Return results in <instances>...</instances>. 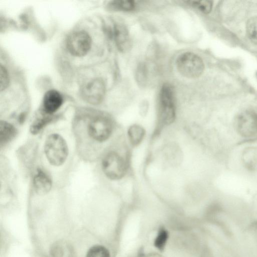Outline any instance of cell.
<instances>
[{
  "instance_id": "9c48e42d",
  "label": "cell",
  "mask_w": 257,
  "mask_h": 257,
  "mask_svg": "<svg viewBox=\"0 0 257 257\" xmlns=\"http://www.w3.org/2000/svg\"><path fill=\"white\" fill-rule=\"evenodd\" d=\"M106 33L113 39L118 49L123 52L127 51L131 47L130 35L126 27L122 23H114L106 28Z\"/></svg>"
},
{
  "instance_id": "277c9868",
  "label": "cell",
  "mask_w": 257,
  "mask_h": 257,
  "mask_svg": "<svg viewBox=\"0 0 257 257\" xmlns=\"http://www.w3.org/2000/svg\"><path fill=\"white\" fill-rule=\"evenodd\" d=\"M176 106L174 92L172 86L164 84L159 95L158 119L162 126L169 125L175 120Z\"/></svg>"
},
{
  "instance_id": "603a6c76",
  "label": "cell",
  "mask_w": 257,
  "mask_h": 257,
  "mask_svg": "<svg viewBox=\"0 0 257 257\" xmlns=\"http://www.w3.org/2000/svg\"><path fill=\"white\" fill-rule=\"evenodd\" d=\"M142 257H167L165 255L157 252H149L145 254Z\"/></svg>"
},
{
  "instance_id": "8fae6325",
  "label": "cell",
  "mask_w": 257,
  "mask_h": 257,
  "mask_svg": "<svg viewBox=\"0 0 257 257\" xmlns=\"http://www.w3.org/2000/svg\"><path fill=\"white\" fill-rule=\"evenodd\" d=\"M63 99L61 94L55 90H50L44 95L43 100V110L48 116L53 114L61 106Z\"/></svg>"
},
{
  "instance_id": "8992f818",
  "label": "cell",
  "mask_w": 257,
  "mask_h": 257,
  "mask_svg": "<svg viewBox=\"0 0 257 257\" xmlns=\"http://www.w3.org/2000/svg\"><path fill=\"white\" fill-rule=\"evenodd\" d=\"M176 66L179 72L189 78L199 77L204 69L201 58L192 52H185L180 55L177 59Z\"/></svg>"
},
{
  "instance_id": "d6986e66",
  "label": "cell",
  "mask_w": 257,
  "mask_h": 257,
  "mask_svg": "<svg viewBox=\"0 0 257 257\" xmlns=\"http://www.w3.org/2000/svg\"><path fill=\"white\" fill-rule=\"evenodd\" d=\"M188 5L196 8L203 13H209L212 9V2L210 1H187Z\"/></svg>"
},
{
  "instance_id": "4fadbf2b",
  "label": "cell",
  "mask_w": 257,
  "mask_h": 257,
  "mask_svg": "<svg viewBox=\"0 0 257 257\" xmlns=\"http://www.w3.org/2000/svg\"><path fill=\"white\" fill-rule=\"evenodd\" d=\"M53 257H74V252L72 247L68 243L59 241L54 244L51 248Z\"/></svg>"
},
{
  "instance_id": "7c38bea8",
  "label": "cell",
  "mask_w": 257,
  "mask_h": 257,
  "mask_svg": "<svg viewBox=\"0 0 257 257\" xmlns=\"http://www.w3.org/2000/svg\"><path fill=\"white\" fill-rule=\"evenodd\" d=\"M241 160L247 170L250 171H257V148L246 149L242 154Z\"/></svg>"
},
{
  "instance_id": "ffe728a7",
  "label": "cell",
  "mask_w": 257,
  "mask_h": 257,
  "mask_svg": "<svg viewBox=\"0 0 257 257\" xmlns=\"http://www.w3.org/2000/svg\"><path fill=\"white\" fill-rule=\"evenodd\" d=\"M10 79L7 69L2 65L0 67V89L1 91L5 90L8 86Z\"/></svg>"
},
{
  "instance_id": "7402d4cb",
  "label": "cell",
  "mask_w": 257,
  "mask_h": 257,
  "mask_svg": "<svg viewBox=\"0 0 257 257\" xmlns=\"http://www.w3.org/2000/svg\"><path fill=\"white\" fill-rule=\"evenodd\" d=\"M250 234L257 240V220L252 221L247 227Z\"/></svg>"
},
{
  "instance_id": "3957f363",
  "label": "cell",
  "mask_w": 257,
  "mask_h": 257,
  "mask_svg": "<svg viewBox=\"0 0 257 257\" xmlns=\"http://www.w3.org/2000/svg\"><path fill=\"white\" fill-rule=\"evenodd\" d=\"M101 169L108 179L118 180L126 175L128 162L126 157L115 150L106 152L101 160Z\"/></svg>"
},
{
  "instance_id": "7a4b0ae2",
  "label": "cell",
  "mask_w": 257,
  "mask_h": 257,
  "mask_svg": "<svg viewBox=\"0 0 257 257\" xmlns=\"http://www.w3.org/2000/svg\"><path fill=\"white\" fill-rule=\"evenodd\" d=\"M84 130L92 143L101 144L108 140L112 134L114 122L104 113H97L85 120Z\"/></svg>"
},
{
  "instance_id": "5bb4252c",
  "label": "cell",
  "mask_w": 257,
  "mask_h": 257,
  "mask_svg": "<svg viewBox=\"0 0 257 257\" xmlns=\"http://www.w3.org/2000/svg\"><path fill=\"white\" fill-rule=\"evenodd\" d=\"M16 129L11 123L2 121L0 124V139L1 146L9 142L16 135Z\"/></svg>"
},
{
  "instance_id": "6da1fadb",
  "label": "cell",
  "mask_w": 257,
  "mask_h": 257,
  "mask_svg": "<svg viewBox=\"0 0 257 257\" xmlns=\"http://www.w3.org/2000/svg\"><path fill=\"white\" fill-rule=\"evenodd\" d=\"M43 151L47 162L54 167L62 166L67 161L69 150L66 140L58 133H52L45 138Z\"/></svg>"
},
{
  "instance_id": "e0dca14e",
  "label": "cell",
  "mask_w": 257,
  "mask_h": 257,
  "mask_svg": "<svg viewBox=\"0 0 257 257\" xmlns=\"http://www.w3.org/2000/svg\"><path fill=\"white\" fill-rule=\"evenodd\" d=\"M86 257H111V254L105 246L95 245L88 249Z\"/></svg>"
},
{
  "instance_id": "ac0fdd59",
  "label": "cell",
  "mask_w": 257,
  "mask_h": 257,
  "mask_svg": "<svg viewBox=\"0 0 257 257\" xmlns=\"http://www.w3.org/2000/svg\"><path fill=\"white\" fill-rule=\"evenodd\" d=\"M246 33L250 41L257 44V16L252 17L248 21Z\"/></svg>"
},
{
  "instance_id": "5b68a950",
  "label": "cell",
  "mask_w": 257,
  "mask_h": 257,
  "mask_svg": "<svg viewBox=\"0 0 257 257\" xmlns=\"http://www.w3.org/2000/svg\"><path fill=\"white\" fill-rule=\"evenodd\" d=\"M237 133L246 140L257 139V112L251 109L243 110L235 119Z\"/></svg>"
},
{
  "instance_id": "9a60e30c",
  "label": "cell",
  "mask_w": 257,
  "mask_h": 257,
  "mask_svg": "<svg viewBox=\"0 0 257 257\" xmlns=\"http://www.w3.org/2000/svg\"><path fill=\"white\" fill-rule=\"evenodd\" d=\"M127 135L131 144L137 146L143 141L145 135V131L142 126L134 124L128 128Z\"/></svg>"
},
{
  "instance_id": "44dd1931",
  "label": "cell",
  "mask_w": 257,
  "mask_h": 257,
  "mask_svg": "<svg viewBox=\"0 0 257 257\" xmlns=\"http://www.w3.org/2000/svg\"><path fill=\"white\" fill-rule=\"evenodd\" d=\"M198 257H215L211 249L206 245H204L199 253Z\"/></svg>"
},
{
  "instance_id": "ba28073f",
  "label": "cell",
  "mask_w": 257,
  "mask_h": 257,
  "mask_svg": "<svg viewBox=\"0 0 257 257\" xmlns=\"http://www.w3.org/2000/svg\"><path fill=\"white\" fill-rule=\"evenodd\" d=\"M105 93V85L100 78L93 79L86 83L81 89L83 99L92 104L100 103Z\"/></svg>"
},
{
  "instance_id": "30bf717a",
  "label": "cell",
  "mask_w": 257,
  "mask_h": 257,
  "mask_svg": "<svg viewBox=\"0 0 257 257\" xmlns=\"http://www.w3.org/2000/svg\"><path fill=\"white\" fill-rule=\"evenodd\" d=\"M33 187L39 195L50 192L52 188V181L49 175L43 169H37L33 178Z\"/></svg>"
},
{
  "instance_id": "2e32d148",
  "label": "cell",
  "mask_w": 257,
  "mask_h": 257,
  "mask_svg": "<svg viewBox=\"0 0 257 257\" xmlns=\"http://www.w3.org/2000/svg\"><path fill=\"white\" fill-rule=\"evenodd\" d=\"M108 7L113 10L128 12L135 9L136 3L132 0L113 1L109 3Z\"/></svg>"
},
{
  "instance_id": "52a82bcc",
  "label": "cell",
  "mask_w": 257,
  "mask_h": 257,
  "mask_svg": "<svg viewBox=\"0 0 257 257\" xmlns=\"http://www.w3.org/2000/svg\"><path fill=\"white\" fill-rule=\"evenodd\" d=\"M92 40L85 31H77L69 35L66 47L69 52L75 57L85 56L91 49Z\"/></svg>"
}]
</instances>
